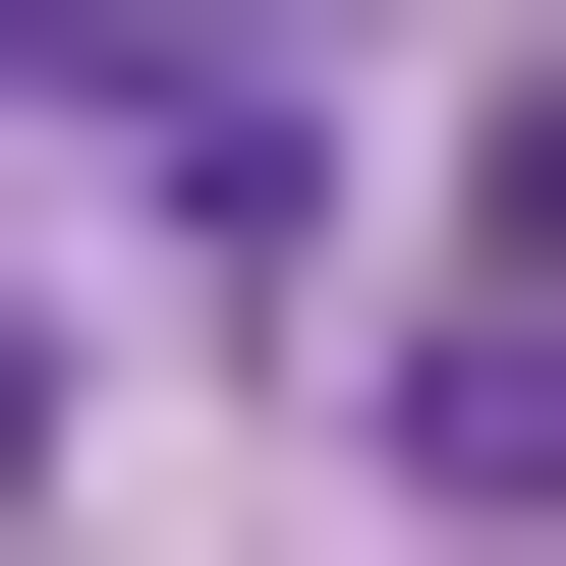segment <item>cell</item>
Wrapping results in <instances>:
<instances>
[{
  "mask_svg": "<svg viewBox=\"0 0 566 566\" xmlns=\"http://www.w3.org/2000/svg\"><path fill=\"white\" fill-rule=\"evenodd\" d=\"M566 510V283H397V566H510Z\"/></svg>",
  "mask_w": 566,
  "mask_h": 566,
  "instance_id": "obj_1",
  "label": "cell"
},
{
  "mask_svg": "<svg viewBox=\"0 0 566 566\" xmlns=\"http://www.w3.org/2000/svg\"><path fill=\"white\" fill-rule=\"evenodd\" d=\"M0 566H57V283H0Z\"/></svg>",
  "mask_w": 566,
  "mask_h": 566,
  "instance_id": "obj_2",
  "label": "cell"
}]
</instances>
